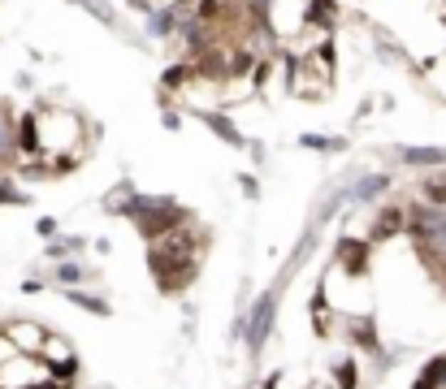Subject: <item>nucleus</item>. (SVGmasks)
Wrapping results in <instances>:
<instances>
[{
  "label": "nucleus",
  "instance_id": "3",
  "mask_svg": "<svg viewBox=\"0 0 446 389\" xmlns=\"http://www.w3.org/2000/svg\"><path fill=\"white\" fill-rule=\"evenodd\" d=\"M48 380V363L39 355H14L9 363H0V389H35Z\"/></svg>",
  "mask_w": 446,
  "mask_h": 389
},
{
  "label": "nucleus",
  "instance_id": "4",
  "mask_svg": "<svg viewBox=\"0 0 446 389\" xmlns=\"http://www.w3.org/2000/svg\"><path fill=\"white\" fill-rule=\"evenodd\" d=\"M0 333L14 342L18 355H39V346H43V338H48V333H43L39 324H31V320H14V324H5Z\"/></svg>",
  "mask_w": 446,
  "mask_h": 389
},
{
  "label": "nucleus",
  "instance_id": "1",
  "mask_svg": "<svg viewBox=\"0 0 446 389\" xmlns=\"http://www.w3.org/2000/svg\"><path fill=\"white\" fill-rule=\"evenodd\" d=\"M152 268H156L165 290H178V286L191 282V272L199 268V247H195V225L191 220H178V225L160 230L152 238Z\"/></svg>",
  "mask_w": 446,
  "mask_h": 389
},
{
  "label": "nucleus",
  "instance_id": "7",
  "mask_svg": "<svg viewBox=\"0 0 446 389\" xmlns=\"http://www.w3.org/2000/svg\"><path fill=\"white\" fill-rule=\"evenodd\" d=\"M425 195H429L433 203H446V178H429V182H425Z\"/></svg>",
  "mask_w": 446,
  "mask_h": 389
},
{
  "label": "nucleus",
  "instance_id": "8",
  "mask_svg": "<svg viewBox=\"0 0 446 389\" xmlns=\"http://www.w3.org/2000/svg\"><path fill=\"white\" fill-rule=\"evenodd\" d=\"M57 277H61V282H78V268H74V264H61Z\"/></svg>",
  "mask_w": 446,
  "mask_h": 389
},
{
  "label": "nucleus",
  "instance_id": "2",
  "mask_svg": "<svg viewBox=\"0 0 446 389\" xmlns=\"http://www.w3.org/2000/svg\"><path fill=\"white\" fill-rule=\"evenodd\" d=\"M291 87H295L299 95H325V87H329V57H325V48L304 52V57L295 61Z\"/></svg>",
  "mask_w": 446,
  "mask_h": 389
},
{
  "label": "nucleus",
  "instance_id": "5",
  "mask_svg": "<svg viewBox=\"0 0 446 389\" xmlns=\"http://www.w3.org/2000/svg\"><path fill=\"white\" fill-rule=\"evenodd\" d=\"M269 320H273V299H264L260 307H256V316H251V342L260 346V338L269 333Z\"/></svg>",
  "mask_w": 446,
  "mask_h": 389
},
{
  "label": "nucleus",
  "instance_id": "6",
  "mask_svg": "<svg viewBox=\"0 0 446 389\" xmlns=\"http://www.w3.org/2000/svg\"><path fill=\"white\" fill-rule=\"evenodd\" d=\"M343 264H347L351 272H360V268H364V247H360V243H347V247H343Z\"/></svg>",
  "mask_w": 446,
  "mask_h": 389
}]
</instances>
